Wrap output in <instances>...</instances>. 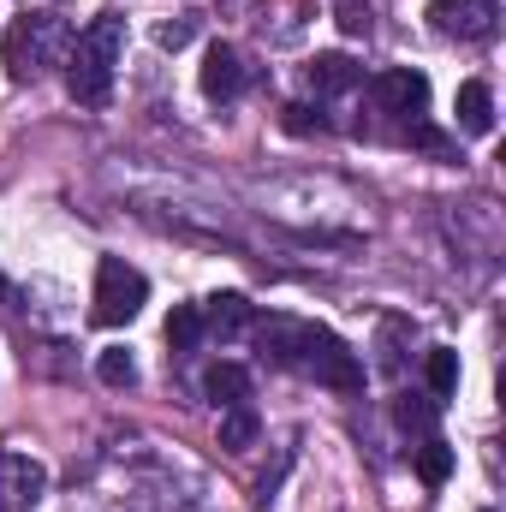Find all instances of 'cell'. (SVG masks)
<instances>
[{
	"label": "cell",
	"instance_id": "obj_1",
	"mask_svg": "<svg viewBox=\"0 0 506 512\" xmlns=\"http://www.w3.org/2000/svg\"><path fill=\"white\" fill-rule=\"evenodd\" d=\"M120 54H126V18L102 12V18H96L90 30H78L72 48H66V90H72L84 108H102L108 90H114Z\"/></svg>",
	"mask_w": 506,
	"mask_h": 512
},
{
	"label": "cell",
	"instance_id": "obj_2",
	"mask_svg": "<svg viewBox=\"0 0 506 512\" xmlns=\"http://www.w3.org/2000/svg\"><path fill=\"white\" fill-rule=\"evenodd\" d=\"M66 48H72V30H66L54 12L18 18V24L6 30V72H12V84H36L42 66L66 60Z\"/></svg>",
	"mask_w": 506,
	"mask_h": 512
},
{
	"label": "cell",
	"instance_id": "obj_3",
	"mask_svg": "<svg viewBox=\"0 0 506 512\" xmlns=\"http://www.w3.org/2000/svg\"><path fill=\"white\" fill-rule=\"evenodd\" d=\"M292 370H304L310 382L334 387V393H358V387H364V358H358L340 334H328V328H316V322H304Z\"/></svg>",
	"mask_w": 506,
	"mask_h": 512
},
{
	"label": "cell",
	"instance_id": "obj_4",
	"mask_svg": "<svg viewBox=\"0 0 506 512\" xmlns=\"http://www.w3.org/2000/svg\"><path fill=\"white\" fill-rule=\"evenodd\" d=\"M143 298H149V280L131 268L126 256H102L96 262V292H90V316L102 322V328H120L131 322L137 310H143Z\"/></svg>",
	"mask_w": 506,
	"mask_h": 512
},
{
	"label": "cell",
	"instance_id": "obj_5",
	"mask_svg": "<svg viewBox=\"0 0 506 512\" xmlns=\"http://www.w3.org/2000/svg\"><path fill=\"white\" fill-rule=\"evenodd\" d=\"M429 24L459 42H483L501 24V0H429Z\"/></svg>",
	"mask_w": 506,
	"mask_h": 512
},
{
	"label": "cell",
	"instance_id": "obj_6",
	"mask_svg": "<svg viewBox=\"0 0 506 512\" xmlns=\"http://www.w3.org/2000/svg\"><path fill=\"white\" fill-rule=\"evenodd\" d=\"M42 489H48V471H42L30 453L0 447V501H6V507H36Z\"/></svg>",
	"mask_w": 506,
	"mask_h": 512
},
{
	"label": "cell",
	"instance_id": "obj_7",
	"mask_svg": "<svg viewBox=\"0 0 506 512\" xmlns=\"http://www.w3.org/2000/svg\"><path fill=\"white\" fill-rule=\"evenodd\" d=\"M376 102L387 114H423V102H429V78L417 72V66H393V72H381L376 78Z\"/></svg>",
	"mask_w": 506,
	"mask_h": 512
},
{
	"label": "cell",
	"instance_id": "obj_8",
	"mask_svg": "<svg viewBox=\"0 0 506 512\" xmlns=\"http://www.w3.org/2000/svg\"><path fill=\"white\" fill-rule=\"evenodd\" d=\"M239 90H245V60H239V48L215 42V48L203 54V96H209V102H233Z\"/></svg>",
	"mask_w": 506,
	"mask_h": 512
},
{
	"label": "cell",
	"instance_id": "obj_9",
	"mask_svg": "<svg viewBox=\"0 0 506 512\" xmlns=\"http://www.w3.org/2000/svg\"><path fill=\"white\" fill-rule=\"evenodd\" d=\"M304 72H310V90H316V96H346V90L364 84V66H358L352 54H316Z\"/></svg>",
	"mask_w": 506,
	"mask_h": 512
},
{
	"label": "cell",
	"instance_id": "obj_10",
	"mask_svg": "<svg viewBox=\"0 0 506 512\" xmlns=\"http://www.w3.org/2000/svg\"><path fill=\"white\" fill-rule=\"evenodd\" d=\"M251 322H256V310H251V298H245V292H215V298H209V310H203V328H209L215 340H239Z\"/></svg>",
	"mask_w": 506,
	"mask_h": 512
},
{
	"label": "cell",
	"instance_id": "obj_11",
	"mask_svg": "<svg viewBox=\"0 0 506 512\" xmlns=\"http://www.w3.org/2000/svg\"><path fill=\"white\" fill-rule=\"evenodd\" d=\"M459 126L471 131V137H489L495 131V96H489L483 78H465L459 84Z\"/></svg>",
	"mask_w": 506,
	"mask_h": 512
},
{
	"label": "cell",
	"instance_id": "obj_12",
	"mask_svg": "<svg viewBox=\"0 0 506 512\" xmlns=\"http://www.w3.org/2000/svg\"><path fill=\"white\" fill-rule=\"evenodd\" d=\"M256 435H262V417L251 411V399H245V405H227V411H221V429H215V441H221L227 453H251Z\"/></svg>",
	"mask_w": 506,
	"mask_h": 512
},
{
	"label": "cell",
	"instance_id": "obj_13",
	"mask_svg": "<svg viewBox=\"0 0 506 512\" xmlns=\"http://www.w3.org/2000/svg\"><path fill=\"white\" fill-rule=\"evenodd\" d=\"M203 393L227 411V405H245L251 399V370L245 364H215L209 376H203Z\"/></svg>",
	"mask_w": 506,
	"mask_h": 512
},
{
	"label": "cell",
	"instance_id": "obj_14",
	"mask_svg": "<svg viewBox=\"0 0 506 512\" xmlns=\"http://www.w3.org/2000/svg\"><path fill=\"white\" fill-rule=\"evenodd\" d=\"M423 376H429V393H435V405H441V399H453V393H459V352L435 346V352L423 358Z\"/></svg>",
	"mask_w": 506,
	"mask_h": 512
},
{
	"label": "cell",
	"instance_id": "obj_15",
	"mask_svg": "<svg viewBox=\"0 0 506 512\" xmlns=\"http://www.w3.org/2000/svg\"><path fill=\"white\" fill-rule=\"evenodd\" d=\"M417 477H423V483H429V489H441V483H447V477H453V447H447V441H435V435H429V441H423V447H417Z\"/></svg>",
	"mask_w": 506,
	"mask_h": 512
},
{
	"label": "cell",
	"instance_id": "obj_16",
	"mask_svg": "<svg viewBox=\"0 0 506 512\" xmlns=\"http://www.w3.org/2000/svg\"><path fill=\"white\" fill-rule=\"evenodd\" d=\"M167 340H173V352H191V346L203 340V310H197V304H173V316H167Z\"/></svg>",
	"mask_w": 506,
	"mask_h": 512
},
{
	"label": "cell",
	"instance_id": "obj_17",
	"mask_svg": "<svg viewBox=\"0 0 506 512\" xmlns=\"http://www.w3.org/2000/svg\"><path fill=\"white\" fill-rule=\"evenodd\" d=\"M96 376H102L108 387H131V382H137V364H131L126 346H108V352L96 358Z\"/></svg>",
	"mask_w": 506,
	"mask_h": 512
},
{
	"label": "cell",
	"instance_id": "obj_18",
	"mask_svg": "<svg viewBox=\"0 0 506 512\" xmlns=\"http://www.w3.org/2000/svg\"><path fill=\"white\" fill-rule=\"evenodd\" d=\"M334 18H340V30H346V36H370V30H376L370 0H334Z\"/></svg>",
	"mask_w": 506,
	"mask_h": 512
},
{
	"label": "cell",
	"instance_id": "obj_19",
	"mask_svg": "<svg viewBox=\"0 0 506 512\" xmlns=\"http://www.w3.org/2000/svg\"><path fill=\"white\" fill-rule=\"evenodd\" d=\"M399 423L417 429V435H429V429H435V405H411V399H399Z\"/></svg>",
	"mask_w": 506,
	"mask_h": 512
},
{
	"label": "cell",
	"instance_id": "obj_20",
	"mask_svg": "<svg viewBox=\"0 0 506 512\" xmlns=\"http://www.w3.org/2000/svg\"><path fill=\"white\" fill-rule=\"evenodd\" d=\"M286 131L310 137V131H328V120H322V114H310V108H286Z\"/></svg>",
	"mask_w": 506,
	"mask_h": 512
},
{
	"label": "cell",
	"instance_id": "obj_21",
	"mask_svg": "<svg viewBox=\"0 0 506 512\" xmlns=\"http://www.w3.org/2000/svg\"><path fill=\"white\" fill-rule=\"evenodd\" d=\"M197 36V18H179V24H161V48H185Z\"/></svg>",
	"mask_w": 506,
	"mask_h": 512
}]
</instances>
